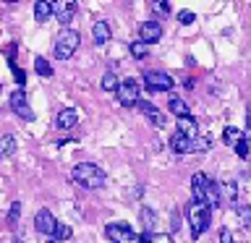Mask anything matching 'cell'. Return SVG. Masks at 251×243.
I'll return each instance as SVG.
<instances>
[{"mask_svg":"<svg viewBox=\"0 0 251 243\" xmlns=\"http://www.w3.org/2000/svg\"><path fill=\"white\" fill-rule=\"evenodd\" d=\"M186 217H188V227H191V235L194 238H199V235L207 233V227L212 222V209L207 204H196L191 201L186 207Z\"/></svg>","mask_w":251,"mask_h":243,"instance_id":"obj_1","label":"cell"},{"mask_svg":"<svg viewBox=\"0 0 251 243\" xmlns=\"http://www.w3.org/2000/svg\"><path fill=\"white\" fill-rule=\"evenodd\" d=\"M74 180L81 188H100L102 183H105V172H102L100 165H92V162H81L74 168Z\"/></svg>","mask_w":251,"mask_h":243,"instance_id":"obj_2","label":"cell"},{"mask_svg":"<svg viewBox=\"0 0 251 243\" xmlns=\"http://www.w3.org/2000/svg\"><path fill=\"white\" fill-rule=\"evenodd\" d=\"M78 47V31L76 29H63L58 37H55V58L58 60H68L74 58Z\"/></svg>","mask_w":251,"mask_h":243,"instance_id":"obj_3","label":"cell"},{"mask_svg":"<svg viewBox=\"0 0 251 243\" xmlns=\"http://www.w3.org/2000/svg\"><path fill=\"white\" fill-rule=\"evenodd\" d=\"M105 235L113 243H141V235H136L133 227L126 225V222H110L105 227Z\"/></svg>","mask_w":251,"mask_h":243,"instance_id":"obj_4","label":"cell"},{"mask_svg":"<svg viewBox=\"0 0 251 243\" xmlns=\"http://www.w3.org/2000/svg\"><path fill=\"white\" fill-rule=\"evenodd\" d=\"M118 102L123 107H136L139 105V81L136 78H123L121 86H118Z\"/></svg>","mask_w":251,"mask_h":243,"instance_id":"obj_5","label":"cell"},{"mask_svg":"<svg viewBox=\"0 0 251 243\" xmlns=\"http://www.w3.org/2000/svg\"><path fill=\"white\" fill-rule=\"evenodd\" d=\"M11 110H13L16 115H21V121H26V123L34 121V110L29 107L26 92H24V89H16V92L11 94Z\"/></svg>","mask_w":251,"mask_h":243,"instance_id":"obj_6","label":"cell"},{"mask_svg":"<svg viewBox=\"0 0 251 243\" xmlns=\"http://www.w3.org/2000/svg\"><path fill=\"white\" fill-rule=\"evenodd\" d=\"M144 81H147V89H152V92H170L173 84H176L168 73H160V71H147Z\"/></svg>","mask_w":251,"mask_h":243,"instance_id":"obj_7","label":"cell"},{"mask_svg":"<svg viewBox=\"0 0 251 243\" xmlns=\"http://www.w3.org/2000/svg\"><path fill=\"white\" fill-rule=\"evenodd\" d=\"M34 227H37L42 235H50V238H52V235H55V227H58V219L52 217L50 209H39L37 215H34Z\"/></svg>","mask_w":251,"mask_h":243,"instance_id":"obj_8","label":"cell"},{"mask_svg":"<svg viewBox=\"0 0 251 243\" xmlns=\"http://www.w3.org/2000/svg\"><path fill=\"white\" fill-rule=\"evenodd\" d=\"M139 34H141V42H147V45L160 42L162 39V24L160 21H144L139 29Z\"/></svg>","mask_w":251,"mask_h":243,"instance_id":"obj_9","label":"cell"},{"mask_svg":"<svg viewBox=\"0 0 251 243\" xmlns=\"http://www.w3.org/2000/svg\"><path fill=\"white\" fill-rule=\"evenodd\" d=\"M207 175L204 172H196V175L191 178V196H194V201L196 204H207L204 199H207Z\"/></svg>","mask_w":251,"mask_h":243,"instance_id":"obj_10","label":"cell"},{"mask_svg":"<svg viewBox=\"0 0 251 243\" xmlns=\"http://www.w3.org/2000/svg\"><path fill=\"white\" fill-rule=\"evenodd\" d=\"M139 110L147 115V121H149V123L157 125V128H165V125H168V121H165V115H162V113H160V110H157L154 105H149V102H139Z\"/></svg>","mask_w":251,"mask_h":243,"instance_id":"obj_11","label":"cell"},{"mask_svg":"<svg viewBox=\"0 0 251 243\" xmlns=\"http://www.w3.org/2000/svg\"><path fill=\"white\" fill-rule=\"evenodd\" d=\"M78 123V113L74 107H66V110H60L58 118H55V125H58L60 131H71L74 125Z\"/></svg>","mask_w":251,"mask_h":243,"instance_id":"obj_12","label":"cell"},{"mask_svg":"<svg viewBox=\"0 0 251 243\" xmlns=\"http://www.w3.org/2000/svg\"><path fill=\"white\" fill-rule=\"evenodd\" d=\"M52 13H55V19H58L60 24H68L71 19H74V13H76V3H71V0H66V3H52Z\"/></svg>","mask_w":251,"mask_h":243,"instance_id":"obj_13","label":"cell"},{"mask_svg":"<svg viewBox=\"0 0 251 243\" xmlns=\"http://www.w3.org/2000/svg\"><path fill=\"white\" fill-rule=\"evenodd\" d=\"M170 149L173 152H178V154H191L194 152V141L188 139V136H183V133H173L170 136Z\"/></svg>","mask_w":251,"mask_h":243,"instance_id":"obj_14","label":"cell"},{"mask_svg":"<svg viewBox=\"0 0 251 243\" xmlns=\"http://www.w3.org/2000/svg\"><path fill=\"white\" fill-rule=\"evenodd\" d=\"M207 207L212 209V207H220V201H223V186L217 183V180H207Z\"/></svg>","mask_w":251,"mask_h":243,"instance_id":"obj_15","label":"cell"},{"mask_svg":"<svg viewBox=\"0 0 251 243\" xmlns=\"http://www.w3.org/2000/svg\"><path fill=\"white\" fill-rule=\"evenodd\" d=\"M178 133H183V136H188V139H199V123L194 121L191 115L188 118H178Z\"/></svg>","mask_w":251,"mask_h":243,"instance_id":"obj_16","label":"cell"},{"mask_svg":"<svg viewBox=\"0 0 251 243\" xmlns=\"http://www.w3.org/2000/svg\"><path fill=\"white\" fill-rule=\"evenodd\" d=\"M34 19H37L39 24L50 21V19H52V3H45V0L34 3Z\"/></svg>","mask_w":251,"mask_h":243,"instance_id":"obj_17","label":"cell"},{"mask_svg":"<svg viewBox=\"0 0 251 243\" xmlns=\"http://www.w3.org/2000/svg\"><path fill=\"white\" fill-rule=\"evenodd\" d=\"M223 139L227 141V144H230L233 149L238 146V144H243V141H246V136H243V131L241 128H233V125H227V128L223 131Z\"/></svg>","mask_w":251,"mask_h":243,"instance_id":"obj_18","label":"cell"},{"mask_svg":"<svg viewBox=\"0 0 251 243\" xmlns=\"http://www.w3.org/2000/svg\"><path fill=\"white\" fill-rule=\"evenodd\" d=\"M139 217H141V225L147 227V235H154V227H157V215H154V212L149 207H144Z\"/></svg>","mask_w":251,"mask_h":243,"instance_id":"obj_19","label":"cell"},{"mask_svg":"<svg viewBox=\"0 0 251 243\" xmlns=\"http://www.w3.org/2000/svg\"><path fill=\"white\" fill-rule=\"evenodd\" d=\"M168 110L173 115H178V118H188V102H183L180 97H173L168 102Z\"/></svg>","mask_w":251,"mask_h":243,"instance_id":"obj_20","label":"cell"},{"mask_svg":"<svg viewBox=\"0 0 251 243\" xmlns=\"http://www.w3.org/2000/svg\"><path fill=\"white\" fill-rule=\"evenodd\" d=\"M92 34H94V42H100V45H105L107 39H110V26L105 21H97L92 26Z\"/></svg>","mask_w":251,"mask_h":243,"instance_id":"obj_21","label":"cell"},{"mask_svg":"<svg viewBox=\"0 0 251 243\" xmlns=\"http://www.w3.org/2000/svg\"><path fill=\"white\" fill-rule=\"evenodd\" d=\"M235 215L243 227H251V204H235Z\"/></svg>","mask_w":251,"mask_h":243,"instance_id":"obj_22","label":"cell"},{"mask_svg":"<svg viewBox=\"0 0 251 243\" xmlns=\"http://www.w3.org/2000/svg\"><path fill=\"white\" fill-rule=\"evenodd\" d=\"M16 152V139L8 133V136H0V157H11Z\"/></svg>","mask_w":251,"mask_h":243,"instance_id":"obj_23","label":"cell"},{"mask_svg":"<svg viewBox=\"0 0 251 243\" xmlns=\"http://www.w3.org/2000/svg\"><path fill=\"white\" fill-rule=\"evenodd\" d=\"M100 86H102V92H115V94H118V86H121V81H118L113 73H105V76H102V81H100Z\"/></svg>","mask_w":251,"mask_h":243,"instance_id":"obj_24","label":"cell"},{"mask_svg":"<svg viewBox=\"0 0 251 243\" xmlns=\"http://www.w3.org/2000/svg\"><path fill=\"white\" fill-rule=\"evenodd\" d=\"M34 71H37L39 76H52V66L42 58V55H39V58H34Z\"/></svg>","mask_w":251,"mask_h":243,"instance_id":"obj_25","label":"cell"},{"mask_svg":"<svg viewBox=\"0 0 251 243\" xmlns=\"http://www.w3.org/2000/svg\"><path fill=\"white\" fill-rule=\"evenodd\" d=\"M147 42H141V39H136V42H131V55L136 60H141V58H147Z\"/></svg>","mask_w":251,"mask_h":243,"instance_id":"obj_26","label":"cell"},{"mask_svg":"<svg viewBox=\"0 0 251 243\" xmlns=\"http://www.w3.org/2000/svg\"><path fill=\"white\" fill-rule=\"evenodd\" d=\"M71 235H74V230H71L68 225H60V222H58V227H55V235H52V241H68Z\"/></svg>","mask_w":251,"mask_h":243,"instance_id":"obj_27","label":"cell"},{"mask_svg":"<svg viewBox=\"0 0 251 243\" xmlns=\"http://www.w3.org/2000/svg\"><path fill=\"white\" fill-rule=\"evenodd\" d=\"M207 149H212V139L209 136L194 139V152H207Z\"/></svg>","mask_w":251,"mask_h":243,"instance_id":"obj_28","label":"cell"},{"mask_svg":"<svg viewBox=\"0 0 251 243\" xmlns=\"http://www.w3.org/2000/svg\"><path fill=\"white\" fill-rule=\"evenodd\" d=\"M19 215H21V201H16V204H11V212H8V222H16L19 219Z\"/></svg>","mask_w":251,"mask_h":243,"instance_id":"obj_29","label":"cell"},{"mask_svg":"<svg viewBox=\"0 0 251 243\" xmlns=\"http://www.w3.org/2000/svg\"><path fill=\"white\" fill-rule=\"evenodd\" d=\"M223 191H225V196H227L230 201H235V196H238V188H235V183H225Z\"/></svg>","mask_w":251,"mask_h":243,"instance_id":"obj_30","label":"cell"},{"mask_svg":"<svg viewBox=\"0 0 251 243\" xmlns=\"http://www.w3.org/2000/svg\"><path fill=\"white\" fill-rule=\"evenodd\" d=\"M194 19H196V16H194L191 11H180V13H178V21H180V24H194Z\"/></svg>","mask_w":251,"mask_h":243,"instance_id":"obj_31","label":"cell"},{"mask_svg":"<svg viewBox=\"0 0 251 243\" xmlns=\"http://www.w3.org/2000/svg\"><path fill=\"white\" fill-rule=\"evenodd\" d=\"M220 243H233V233H230V227H223V230H220Z\"/></svg>","mask_w":251,"mask_h":243,"instance_id":"obj_32","label":"cell"},{"mask_svg":"<svg viewBox=\"0 0 251 243\" xmlns=\"http://www.w3.org/2000/svg\"><path fill=\"white\" fill-rule=\"evenodd\" d=\"M152 238V243H173L170 235H162V233H154V235H149Z\"/></svg>","mask_w":251,"mask_h":243,"instance_id":"obj_33","label":"cell"},{"mask_svg":"<svg viewBox=\"0 0 251 243\" xmlns=\"http://www.w3.org/2000/svg\"><path fill=\"white\" fill-rule=\"evenodd\" d=\"M235 154H238V157H249V141H243V144L235 146Z\"/></svg>","mask_w":251,"mask_h":243,"instance_id":"obj_34","label":"cell"},{"mask_svg":"<svg viewBox=\"0 0 251 243\" xmlns=\"http://www.w3.org/2000/svg\"><path fill=\"white\" fill-rule=\"evenodd\" d=\"M154 11L157 13H170V3H154Z\"/></svg>","mask_w":251,"mask_h":243,"instance_id":"obj_35","label":"cell"},{"mask_svg":"<svg viewBox=\"0 0 251 243\" xmlns=\"http://www.w3.org/2000/svg\"><path fill=\"white\" fill-rule=\"evenodd\" d=\"M243 136H246V141H251V125H246V131H243Z\"/></svg>","mask_w":251,"mask_h":243,"instance_id":"obj_36","label":"cell"},{"mask_svg":"<svg viewBox=\"0 0 251 243\" xmlns=\"http://www.w3.org/2000/svg\"><path fill=\"white\" fill-rule=\"evenodd\" d=\"M141 243H152V238H149V235L144 233V235H141Z\"/></svg>","mask_w":251,"mask_h":243,"instance_id":"obj_37","label":"cell"},{"mask_svg":"<svg viewBox=\"0 0 251 243\" xmlns=\"http://www.w3.org/2000/svg\"><path fill=\"white\" fill-rule=\"evenodd\" d=\"M249 125H251V105H249V121H246Z\"/></svg>","mask_w":251,"mask_h":243,"instance_id":"obj_38","label":"cell"}]
</instances>
